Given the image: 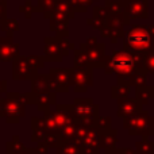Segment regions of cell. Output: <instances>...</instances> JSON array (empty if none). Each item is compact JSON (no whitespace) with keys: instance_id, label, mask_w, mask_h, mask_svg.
I'll list each match as a JSON object with an SVG mask.
<instances>
[{"instance_id":"cell-1","label":"cell","mask_w":154,"mask_h":154,"mask_svg":"<svg viewBox=\"0 0 154 154\" xmlns=\"http://www.w3.org/2000/svg\"><path fill=\"white\" fill-rule=\"evenodd\" d=\"M103 66L108 75H116L119 79L127 80L137 69L143 68V56L125 49L107 57Z\"/></svg>"},{"instance_id":"cell-2","label":"cell","mask_w":154,"mask_h":154,"mask_svg":"<svg viewBox=\"0 0 154 154\" xmlns=\"http://www.w3.org/2000/svg\"><path fill=\"white\" fill-rule=\"evenodd\" d=\"M126 50L133 53H147L154 46V26H135L125 38Z\"/></svg>"},{"instance_id":"cell-3","label":"cell","mask_w":154,"mask_h":154,"mask_svg":"<svg viewBox=\"0 0 154 154\" xmlns=\"http://www.w3.org/2000/svg\"><path fill=\"white\" fill-rule=\"evenodd\" d=\"M75 112V122L84 127H91L95 125V120L97 118L99 106L93 104L89 99H77L72 106Z\"/></svg>"},{"instance_id":"cell-4","label":"cell","mask_w":154,"mask_h":154,"mask_svg":"<svg viewBox=\"0 0 154 154\" xmlns=\"http://www.w3.org/2000/svg\"><path fill=\"white\" fill-rule=\"evenodd\" d=\"M43 66L42 58L29 57V58H18L14 62V79L26 80L34 79L37 76V69Z\"/></svg>"},{"instance_id":"cell-5","label":"cell","mask_w":154,"mask_h":154,"mask_svg":"<svg viewBox=\"0 0 154 154\" xmlns=\"http://www.w3.org/2000/svg\"><path fill=\"white\" fill-rule=\"evenodd\" d=\"M26 99L18 93H8L7 99L3 101V116H7L8 122L18 123L24 115Z\"/></svg>"},{"instance_id":"cell-6","label":"cell","mask_w":154,"mask_h":154,"mask_svg":"<svg viewBox=\"0 0 154 154\" xmlns=\"http://www.w3.org/2000/svg\"><path fill=\"white\" fill-rule=\"evenodd\" d=\"M149 126H150V116L145 111H139L137 114L131 115V116L125 118V122H123V127L130 131L131 135H139V134L146 135L150 131Z\"/></svg>"},{"instance_id":"cell-7","label":"cell","mask_w":154,"mask_h":154,"mask_svg":"<svg viewBox=\"0 0 154 154\" xmlns=\"http://www.w3.org/2000/svg\"><path fill=\"white\" fill-rule=\"evenodd\" d=\"M70 85H73L76 92L87 91L89 85H92V69L88 68H75L72 69Z\"/></svg>"},{"instance_id":"cell-8","label":"cell","mask_w":154,"mask_h":154,"mask_svg":"<svg viewBox=\"0 0 154 154\" xmlns=\"http://www.w3.org/2000/svg\"><path fill=\"white\" fill-rule=\"evenodd\" d=\"M49 77H50V89L65 92L70 85L72 69H51Z\"/></svg>"},{"instance_id":"cell-9","label":"cell","mask_w":154,"mask_h":154,"mask_svg":"<svg viewBox=\"0 0 154 154\" xmlns=\"http://www.w3.org/2000/svg\"><path fill=\"white\" fill-rule=\"evenodd\" d=\"M81 49L85 51L88 57V61L89 64H101V61L104 60V45L103 43H99L95 38H91L87 43H82Z\"/></svg>"},{"instance_id":"cell-10","label":"cell","mask_w":154,"mask_h":154,"mask_svg":"<svg viewBox=\"0 0 154 154\" xmlns=\"http://www.w3.org/2000/svg\"><path fill=\"white\" fill-rule=\"evenodd\" d=\"M46 45H45V58L49 61H60L62 58V56L68 54L66 51L62 49L60 39H48L46 38Z\"/></svg>"},{"instance_id":"cell-11","label":"cell","mask_w":154,"mask_h":154,"mask_svg":"<svg viewBox=\"0 0 154 154\" xmlns=\"http://www.w3.org/2000/svg\"><path fill=\"white\" fill-rule=\"evenodd\" d=\"M53 115L60 128H64L65 126L75 122V112H73L72 106H58Z\"/></svg>"},{"instance_id":"cell-12","label":"cell","mask_w":154,"mask_h":154,"mask_svg":"<svg viewBox=\"0 0 154 154\" xmlns=\"http://www.w3.org/2000/svg\"><path fill=\"white\" fill-rule=\"evenodd\" d=\"M18 56V45L12 42V37L0 38V61H10Z\"/></svg>"},{"instance_id":"cell-13","label":"cell","mask_w":154,"mask_h":154,"mask_svg":"<svg viewBox=\"0 0 154 154\" xmlns=\"http://www.w3.org/2000/svg\"><path fill=\"white\" fill-rule=\"evenodd\" d=\"M142 106L137 101V99H123L119 100V106H118V116L119 118H128L131 115L139 112Z\"/></svg>"},{"instance_id":"cell-14","label":"cell","mask_w":154,"mask_h":154,"mask_svg":"<svg viewBox=\"0 0 154 154\" xmlns=\"http://www.w3.org/2000/svg\"><path fill=\"white\" fill-rule=\"evenodd\" d=\"M127 15L130 19L147 18V0H128Z\"/></svg>"},{"instance_id":"cell-15","label":"cell","mask_w":154,"mask_h":154,"mask_svg":"<svg viewBox=\"0 0 154 154\" xmlns=\"http://www.w3.org/2000/svg\"><path fill=\"white\" fill-rule=\"evenodd\" d=\"M116 145V130H107L99 131V146H104L107 150L114 149Z\"/></svg>"},{"instance_id":"cell-16","label":"cell","mask_w":154,"mask_h":154,"mask_svg":"<svg viewBox=\"0 0 154 154\" xmlns=\"http://www.w3.org/2000/svg\"><path fill=\"white\" fill-rule=\"evenodd\" d=\"M50 92V77L42 75V76H35L32 79V93H46Z\"/></svg>"},{"instance_id":"cell-17","label":"cell","mask_w":154,"mask_h":154,"mask_svg":"<svg viewBox=\"0 0 154 154\" xmlns=\"http://www.w3.org/2000/svg\"><path fill=\"white\" fill-rule=\"evenodd\" d=\"M130 84L127 80H118V85L112 87V97L118 99V100H123V99L128 97V92H130Z\"/></svg>"},{"instance_id":"cell-18","label":"cell","mask_w":154,"mask_h":154,"mask_svg":"<svg viewBox=\"0 0 154 154\" xmlns=\"http://www.w3.org/2000/svg\"><path fill=\"white\" fill-rule=\"evenodd\" d=\"M127 81H128V84H130V87H135L137 89L145 87V85H146V70H145V68L137 69L135 72L127 79Z\"/></svg>"},{"instance_id":"cell-19","label":"cell","mask_w":154,"mask_h":154,"mask_svg":"<svg viewBox=\"0 0 154 154\" xmlns=\"http://www.w3.org/2000/svg\"><path fill=\"white\" fill-rule=\"evenodd\" d=\"M154 96V89L153 87H142L137 89V101H138L141 106H145V104L149 103L150 99H153Z\"/></svg>"},{"instance_id":"cell-20","label":"cell","mask_w":154,"mask_h":154,"mask_svg":"<svg viewBox=\"0 0 154 154\" xmlns=\"http://www.w3.org/2000/svg\"><path fill=\"white\" fill-rule=\"evenodd\" d=\"M43 126H45V131H46V133H56V134H60V131H61V128L58 127V125H57L56 119H54L53 112L46 111L45 119H43Z\"/></svg>"},{"instance_id":"cell-21","label":"cell","mask_w":154,"mask_h":154,"mask_svg":"<svg viewBox=\"0 0 154 154\" xmlns=\"http://www.w3.org/2000/svg\"><path fill=\"white\" fill-rule=\"evenodd\" d=\"M68 2H69L73 12H77V11L85 12V11H87V7L88 5H92V3L95 2V0H68Z\"/></svg>"},{"instance_id":"cell-22","label":"cell","mask_w":154,"mask_h":154,"mask_svg":"<svg viewBox=\"0 0 154 154\" xmlns=\"http://www.w3.org/2000/svg\"><path fill=\"white\" fill-rule=\"evenodd\" d=\"M89 61H88V57L85 54V51L82 49L76 50L75 53V68H88Z\"/></svg>"},{"instance_id":"cell-23","label":"cell","mask_w":154,"mask_h":154,"mask_svg":"<svg viewBox=\"0 0 154 154\" xmlns=\"http://www.w3.org/2000/svg\"><path fill=\"white\" fill-rule=\"evenodd\" d=\"M43 143L46 146H53V147H57L58 145L62 143L61 141V135L60 134H56V133H46L45 138H43Z\"/></svg>"},{"instance_id":"cell-24","label":"cell","mask_w":154,"mask_h":154,"mask_svg":"<svg viewBox=\"0 0 154 154\" xmlns=\"http://www.w3.org/2000/svg\"><path fill=\"white\" fill-rule=\"evenodd\" d=\"M143 68L146 72L154 73V53L153 51H147L143 56Z\"/></svg>"},{"instance_id":"cell-25","label":"cell","mask_w":154,"mask_h":154,"mask_svg":"<svg viewBox=\"0 0 154 154\" xmlns=\"http://www.w3.org/2000/svg\"><path fill=\"white\" fill-rule=\"evenodd\" d=\"M56 2L57 0H39V8L45 12V16L51 15V12L54 10V5H56Z\"/></svg>"},{"instance_id":"cell-26","label":"cell","mask_w":154,"mask_h":154,"mask_svg":"<svg viewBox=\"0 0 154 154\" xmlns=\"http://www.w3.org/2000/svg\"><path fill=\"white\" fill-rule=\"evenodd\" d=\"M2 29L4 30L5 32H8V34H12L14 31H16V30L19 29V24H18V20H15V19H10V20H4L2 24Z\"/></svg>"},{"instance_id":"cell-27","label":"cell","mask_w":154,"mask_h":154,"mask_svg":"<svg viewBox=\"0 0 154 154\" xmlns=\"http://www.w3.org/2000/svg\"><path fill=\"white\" fill-rule=\"evenodd\" d=\"M93 126H95L99 131L107 130V128H109V126H111V119H109V118H96Z\"/></svg>"},{"instance_id":"cell-28","label":"cell","mask_w":154,"mask_h":154,"mask_svg":"<svg viewBox=\"0 0 154 154\" xmlns=\"http://www.w3.org/2000/svg\"><path fill=\"white\" fill-rule=\"evenodd\" d=\"M5 11H7V4H5V2L0 0V23H3V22H4Z\"/></svg>"},{"instance_id":"cell-29","label":"cell","mask_w":154,"mask_h":154,"mask_svg":"<svg viewBox=\"0 0 154 154\" xmlns=\"http://www.w3.org/2000/svg\"><path fill=\"white\" fill-rule=\"evenodd\" d=\"M31 152H37V154H46V152H48V146H46L43 142H41V143L38 145L37 149L31 150Z\"/></svg>"},{"instance_id":"cell-30","label":"cell","mask_w":154,"mask_h":154,"mask_svg":"<svg viewBox=\"0 0 154 154\" xmlns=\"http://www.w3.org/2000/svg\"><path fill=\"white\" fill-rule=\"evenodd\" d=\"M150 131H154V119H152V118H150Z\"/></svg>"},{"instance_id":"cell-31","label":"cell","mask_w":154,"mask_h":154,"mask_svg":"<svg viewBox=\"0 0 154 154\" xmlns=\"http://www.w3.org/2000/svg\"><path fill=\"white\" fill-rule=\"evenodd\" d=\"M29 152H30V150H24L23 149V152L20 150V152H18V154H29Z\"/></svg>"},{"instance_id":"cell-32","label":"cell","mask_w":154,"mask_h":154,"mask_svg":"<svg viewBox=\"0 0 154 154\" xmlns=\"http://www.w3.org/2000/svg\"><path fill=\"white\" fill-rule=\"evenodd\" d=\"M152 51H153V53H154V46H153V49H152Z\"/></svg>"},{"instance_id":"cell-33","label":"cell","mask_w":154,"mask_h":154,"mask_svg":"<svg viewBox=\"0 0 154 154\" xmlns=\"http://www.w3.org/2000/svg\"><path fill=\"white\" fill-rule=\"evenodd\" d=\"M93 154H97V153H93Z\"/></svg>"}]
</instances>
